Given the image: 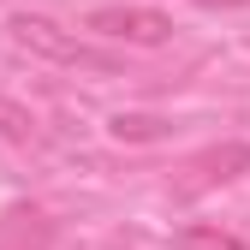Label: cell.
Masks as SVG:
<instances>
[{"label": "cell", "instance_id": "cell-1", "mask_svg": "<svg viewBox=\"0 0 250 250\" xmlns=\"http://www.w3.org/2000/svg\"><path fill=\"white\" fill-rule=\"evenodd\" d=\"M6 36H12V48L18 54H36V60H48V66H89V72H113V60L102 54V48H89L78 30H60L54 18H42V12H12L6 18Z\"/></svg>", "mask_w": 250, "mask_h": 250}, {"label": "cell", "instance_id": "cell-3", "mask_svg": "<svg viewBox=\"0 0 250 250\" xmlns=\"http://www.w3.org/2000/svg\"><path fill=\"white\" fill-rule=\"evenodd\" d=\"M89 36H102V42H119V48H161L173 42V18L161 6H96L83 18Z\"/></svg>", "mask_w": 250, "mask_h": 250}, {"label": "cell", "instance_id": "cell-5", "mask_svg": "<svg viewBox=\"0 0 250 250\" xmlns=\"http://www.w3.org/2000/svg\"><path fill=\"white\" fill-rule=\"evenodd\" d=\"M179 250H250V238H238L227 227H185L179 232Z\"/></svg>", "mask_w": 250, "mask_h": 250}, {"label": "cell", "instance_id": "cell-2", "mask_svg": "<svg viewBox=\"0 0 250 250\" xmlns=\"http://www.w3.org/2000/svg\"><path fill=\"white\" fill-rule=\"evenodd\" d=\"M244 173H250V143H238V137L208 143V149H197L191 161L173 173V197H179V203L208 197V191H221V185H232V179H244Z\"/></svg>", "mask_w": 250, "mask_h": 250}, {"label": "cell", "instance_id": "cell-6", "mask_svg": "<svg viewBox=\"0 0 250 250\" xmlns=\"http://www.w3.org/2000/svg\"><path fill=\"white\" fill-rule=\"evenodd\" d=\"M0 137L6 143H36V113L18 107L12 96H0Z\"/></svg>", "mask_w": 250, "mask_h": 250}, {"label": "cell", "instance_id": "cell-7", "mask_svg": "<svg viewBox=\"0 0 250 250\" xmlns=\"http://www.w3.org/2000/svg\"><path fill=\"white\" fill-rule=\"evenodd\" d=\"M107 131H113L119 143H125V137H131V143H137V137H161V131H167V125H161V119H143V113H119V119L107 125Z\"/></svg>", "mask_w": 250, "mask_h": 250}, {"label": "cell", "instance_id": "cell-8", "mask_svg": "<svg viewBox=\"0 0 250 250\" xmlns=\"http://www.w3.org/2000/svg\"><path fill=\"white\" fill-rule=\"evenodd\" d=\"M197 6H214V12H221V6H250V0H197Z\"/></svg>", "mask_w": 250, "mask_h": 250}, {"label": "cell", "instance_id": "cell-4", "mask_svg": "<svg viewBox=\"0 0 250 250\" xmlns=\"http://www.w3.org/2000/svg\"><path fill=\"white\" fill-rule=\"evenodd\" d=\"M0 250H54V221L42 208H6L0 214Z\"/></svg>", "mask_w": 250, "mask_h": 250}]
</instances>
